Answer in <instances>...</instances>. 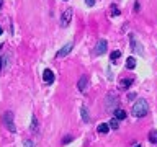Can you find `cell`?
Instances as JSON below:
<instances>
[{
	"instance_id": "cell-18",
	"label": "cell",
	"mask_w": 157,
	"mask_h": 147,
	"mask_svg": "<svg viewBox=\"0 0 157 147\" xmlns=\"http://www.w3.org/2000/svg\"><path fill=\"white\" fill-rule=\"evenodd\" d=\"M120 57H121V52H120V51H113V52H111V56H110L111 62H116Z\"/></svg>"
},
{
	"instance_id": "cell-16",
	"label": "cell",
	"mask_w": 157,
	"mask_h": 147,
	"mask_svg": "<svg viewBox=\"0 0 157 147\" xmlns=\"http://www.w3.org/2000/svg\"><path fill=\"white\" fill-rule=\"evenodd\" d=\"M149 142L151 144H157V131H151L149 132Z\"/></svg>"
},
{
	"instance_id": "cell-20",
	"label": "cell",
	"mask_w": 157,
	"mask_h": 147,
	"mask_svg": "<svg viewBox=\"0 0 157 147\" xmlns=\"http://www.w3.org/2000/svg\"><path fill=\"white\" fill-rule=\"evenodd\" d=\"M31 121H33V123H31V131L34 132V131L38 129V119H36V116H33V118H31Z\"/></svg>"
},
{
	"instance_id": "cell-11",
	"label": "cell",
	"mask_w": 157,
	"mask_h": 147,
	"mask_svg": "<svg viewBox=\"0 0 157 147\" xmlns=\"http://www.w3.org/2000/svg\"><path fill=\"white\" fill-rule=\"evenodd\" d=\"M131 51H134V52H139V54H142V49L139 47V46H137V44H139V43H137L136 41V36H134V34H131Z\"/></svg>"
},
{
	"instance_id": "cell-3",
	"label": "cell",
	"mask_w": 157,
	"mask_h": 147,
	"mask_svg": "<svg viewBox=\"0 0 157 147\" xmlns=\"http://www.w3.org/2000/svg\"><path fill=\"white\" fill-rule=\"evenodd\" d=\"M10 64H12V54L10 52H5L0 56V74H3L7 69L10 67Z\"/></svg>"
},
{
	"instance_id": "cell-17",
	"label": "cell",
	"mask_w": 157,
	"mask_h": 147,
	"mask_svg": "<svg viewBox=\"0 0 157 147\" xmlns=\"http://www.w3.org/2000/svg\"><path fill=\"white\" fill-rule=\"evenodd\" d=\"M108 126H110V129H118V127H120V121H118V119H115V118H113V119L110 121V124H108Z\"/></svg>"
},
{
	"instance_id": "cell-14",
	"label": "cell",
	"mask_w": 157,
	"mask_h": 147,
	"mask_svg": "<svg viewBox=\"0 0 157 147\" xmlns=\"http://www.w3.org/2000/svg\"><path fill=\"white\" fill-rule=\"evenodd\" d=\"M113 113H115V119H124L126 118V111H123L121 108H116Z\"/></svg>"
},
{
	"instance_id": "cell-4",
	"label": "cell",
	"mask_w": 157,
	"mask_h": 147,
	"mask_svg": "<svg viewBox=\"0 0 157 147\" xmlns=\"http://www.w3.org/2000/svg\"><path fill=\"white\" fill-rule=\"evenodd\" d=\"M106 47H108V41L106 39H100V41L97 43V46L93 47V54H95V56H103L106 51Z\"/></svg>"
},
{
	"instance_id": "cell-2",
	"label": "cell",
	"mask_w": 157,
	"mask_h": 147,
	"mask_svg": "<svg viewBox=\"0 0 157 147\" xmlns=\"http://www.w3.org/2000/svg\"><path fill=\"white\" fill-rule=\"evenodd\" d=\"M3 126L7 127V129L10 131V132H17V126H15V119H13V113L12 111H5L3 113Z\"/></svg>"
},
{
	"instance_id": "cell-5",
	"label": "cell",
	"mask_w": 157,
	"mask_h": 147,
	"mask_svg": "<svg viewBox=\"0 0 157 147\" xmlns=\"http://www.w3.org/2000/svg\"><path fill=\"white\" fill-rule=\"evenodd\" d=\"M72 8H67L66 12L62 13V17H61V26L62 28H66V26H69V23H71V20H72Z\"/></svg>"
},
{
	"instance_id": "cell-25",
	"label": "cell",
	"mask_w": 157,
	"mask_h": 147,
	"mask_svg": "<svg viewBox=\"0 0 157 147\" xmlns=\"http://www.w3.org/2000/svg\"><path fill=\"white\" fill-rule=\"evenodd\" d=\"M132 147H142L141 144H134V145H132Z\"/></svg>"
},
{
	"instance_id": "cell-15",
	"label": "cell",
	"mask_w": 157,
	"mask_h": 147,
	"mask_svg": "<svg viewBox=\"0 0 157 147\" xmlns=\"http://www.w3.org/2000/svg\"><path fill=\"white\" fill-rule=\"evenodd\" d=\"M126 67L129 69V70H131V69H134V67H136V59L132 57V56H131V57H128V61H126Z\"/></svg>"
},
{
	"instance_id": "cell-22",
	"label": "cell",
	"mask_w": 157,
	"mask_h": 147,
	"mask_svg": "<svg viewBox=\"0 0 157 147\" xmlns=\"http://www.w3.org/2000/svg\"><path fill=\"white\" fill-rule=\"evenodd\" d=\"M71 141H72V137H71V136H69V137H64V139H62V144H69Z\"/></svg>"
},
{
	"instance_id": "cell-26",
	"label": "cell",
	"mask_w": 157,
	"mask_h": 147,
	"mask_svg": "<svg viewBox=\"0 0 157 147\" xmlns=\"http://www.w3.org/2000/svg\"><path fill=\"white\" fill-rule=\"evenodd\" d=\"M2 5H3V0H0V8H2Z\"/></svg>"
},
{
	"instance_id": "cell-19",
	"label": "cell",
	"mask_w": 157,
	"mask_h": 147,
	"mask_svg": "<svg viewBox=\"0 0 157 147\" xmlns=\"http://www.w3.org/2000/svg\"><path fill=\"white\" fill-rule=\"evenodd\" d=\"M120 8L116 7V5H111V17H120Z\"/></svg>"
},
{
	"instance_id": "cell-1",
	"label": "cell",
	"mask_w": 157,
	"mask_h": 147,
	"mask_svg": "<svg viewBox=\"0 0 157 147\" xmlns=\"http://www.w3.org/2000/svg\"><path fill=\"white\" fill-rule=\"evenodd\" d=\"M147 111H149V105H147V101L144 98H139V100L134 103V106L131 108L132 116H136V118H144L147 115Z\"/></svg>"
},
{
	"instance_id": "cell-28",
	"label": "cell",
	"mask_w": 157,
	"mask_h": 147,
	"mask_svg": "<svg viewBox=\"0 0 157 147\" xmlns=\"http://www.w3.org/2000/svg\"><path fill=\"white\" fill-rule=\"evenodd\" d=\"M0 47H2V43H0Z\"/></svg>"
},
{
	"instance_id": "cell-8",
	"label": "cell",
	"mask_w": 157,
	"mask_h": 147,
	"mask_svg": "<svg viewBox=\"0 0 157 147\" xmlns=\"http://www.w3.org/2000/svg\"><path fill=\"white\" fill-rule=\"evenodd\" d=\"M118 103H120V100H118L113 93H110V95H108V106H110V110L115 111L116 108H118Z\"/></svg>"
},
{
	"instance_id": "cell-23",
	"label": "cell",
	"mask_w": 157,
	"mask_h": 147,
	"mask_svg": "<svg viewBox=\"0 0 157 147\" xmlns=\"http://www.w3.org/2000/svg\"><path fill=\"white\" fill-rule=\"evenodd\" d=\"M85 3L88 5V7H92V5L95 3V0H85Z\"/></svg>"
},
{
	"instance_id": "cell-13",
	"label": "cell",
	"mask_w": 157,
	"mask_h": 147,
	"mask_svg": "<svg viewBox=\"0 0 157 147\" xmlns=\"http://www.w3.org/2000/svg\"><path fill=\"white\" fill-rule=\"evenodd\" d=\"M108 131H110V126H108L106 123H101V124H98V127H97L98 134H108Z\"/></svg>"
},
{
	"instance_id": "cell-10",
	"label": "cell",
	"mask_w": 157,
	"mask_h": 147,
	"mask_svg": "<svg viewBox=\"0 0 157 147\" xmlns=\"http://www.w3.org/2000/svg\"><path fill=\"white\" fill-rule=\"evenodd\" d=\"M87 82H88V78H87V75H82L80 78H78V82H77V88L80 92H83L87 88Z\"/></svg>"
},
{
	"instance_id": "cell-27",
	"label": "cell",
	"mask_w": 157,
	"mask_h": 147,
	"mask_svg": "<svg viewBox=\"0 0 157 147\" xmlns=\"http://www.w3.org/2000/svg\"><path fill=\"white\" fill-rule=\"evenodd\" d=\"M3 33V29H2V26H0V34H2Z\"/></svg>"
},
{
	"instance_id": "cell-7",
	"label": "cell",
	"mask_w": 157,
	"mask_h": 147,
	"mask_svg": "<svg viewBox=\"0 0 157 147\" xmlns=\"http://www.w3.org/2000/svg\"><path fill=\"white\" fill-rule=\"evenodd\" d=\"M43 80L44 83H52L54 82V74L51 69H44V72H43Z\"/></svg>"
},
{
	"instance_id": "cell-21",
	"label": "cell",
	"mask_w": 157,
	"mask_h": 147,
	"mask_svg": "<svg viewBox=\"0 0 157 147\" xmlns=\"http://www.w3.org/2000/svg\"><path fill=\"white\" fill-rule=\"evenodd\" d=\"M23 145H25V147H34V144H33V142L29 141V139H28V141H25V142H23Z\"/></svg>"
},
{
	"instance_id": "cell-12",
	"label": "cell",
	"mask_w": 157,
	"mask_h": 147,
	"mask_svg": "<svg viewBox=\"0 0 157 147\" xmlns=\"http://www.w3.org/2000/svg\"><path fill=\"white\" fill-rule=\"evenodd\" d=\"M80 116H82V121L83 123H90V115L87 111V106H82L80 108Z\"/></svg>"
},
{
	"instance_id": "cell-9",
	"label": "cell",
	"mask_w": 157,
	"mask_h": 147,
	"mask_svg": "<svg viewBox=\"0 0 157 147\" xmlns=\"http://www.w3.org/2000/svg\"><path fill=\"white\" fill-rule=\"evenodd\" d=\"M131 83H132L131 78H123V80H120V83H118V88H120V90H128V88L131 87Z\"/></svg>"
},
{
	"instance_id": "cell-6",
	"label": "cell",
	"mask_w": 157,
	"mask_h": 147,
	"mask_svg": "<svg viewBox=\"0 0 157 147\" xmlns=\"http://www.w3.org/2000/svg\"><path fill=\"white\" fill-rule=\"evenodd\" d=\"M72 47H74V43H67L66 46H62V47H61V49H59V51H57L56 57H59V59H61V57H66L67 54L72 51Z\"/></svg>"
},
{
	"instance_id": "cell-24",
	"label": "cell",
	"mask_w": 157,
	"mask_h": 147,
	"mask_svg": "<svg viewBox=\"0 0 157 147\" xmlns=\"http://www.w3.org/2000/svg\"><path fill=\"white\" fill-rule=\"evenodd\" d=\"M128 98H129V100H134V98H136V93H129V95H128Z\"/></svg>"
}]
</instances>
